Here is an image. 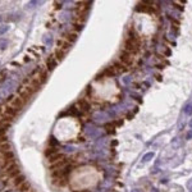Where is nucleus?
<instances>
[{"mask_svg": "<svg viewBox=\"0 0 192 192\" xmlns=\"http://www.w3.org/2000/svg\"><path fill=\"white\" fill-rule=\"evenodd\" d=\"M126 50L129 54L132 51H136L138 50V40L136 38V36H129L128 40L126 41Z\"/></svg>", "mask_w": 192, "mask_h": 192, "instance_id": "f257e3e1", "label": "nucleus"}, {"mask_svg": "<svg viewBox=\"0 0 192 192\" xmlns=\"http://www.w3.org/2000/svg\"><path fill=\"white\" fill-rule=\"evenodd\" d=\"M92 118H94V121L99 122V123H104L109 119V114L105 113V111H96V113H94V115H92Z\"/></svg>", "mask_w": 192, "mask_h": 192, "instance_id": "f03ea898", "label": "nucleus"}, {"mask_svg": "<svg viewBox=\"0 0 192 192\" xmlns=\"http://www.w3.org/2000/svg\"><path fill=\"white\" fill-rule=\"evenodd\" d=\"M86 133L88 136L94 137V138H97V137L101 136V131L99 128H96V127H94V126H87L86 127Z\"/></svg>", "mask_w": 192, "mask_h": 192, "instance_id": "7ed1b4c3", "label": "nucleus"}, {"mask_svg": "<svg viewBox=\"0 0 192 192\" xmlns=\"http://www.w3.org/2000/svg\"><path fill=\"white\" fill-rule=\"evenodd\" d=\"M154 156H155V154H154L152 151H151V152H147V154H145V155H144V157H142V163H149V161L151 160Z\"/></svg>", "mask_w": 192, "mask_h": 192, "instance_id": "20e7f679", "label": "nucleus"}, {"mask_svg": "<svg viewBox=\"0 0 192 192\" xmlns=\"http://www.w3.org/2000/svg\"><path fill=\"white\" fill-rule=\"evenodd\" d=\"M183 113L187 114V115H191L192 114V102H188V104H186V105H184Z\"/></svg>", "mask_w": 192, "mask_h": 192, "instance_id": "39448f33", "label": "nucleus"}, {"mask_svg": "<svg viewBox=\"0 0 192 192\" xmlns=\"http://www.w3.org/2000/svg\"><path fill=\"white\" fill-rule=\"evenodd\" d=\"M121 59L124 61V63H131V61H132V56H131L129 53H127V54H123L121 56Z\"/></svg>", "mask_w": 192, "mask_h": 192, "instance_id": "423d86ee", "label": "nucleus"}, {"mask_svg": "<svg viewBox=\"0 0 192 192\" xmlns=\"http://www.w3.org/2000/svg\"><path fill=\"white\" fill-rule=\"evenodd\" d=\"M123 83H126V84H129L131 82H132V77L131 76H126V77H123Z\"/></svg>", "mask_w": 192, "mask_h": 192, "instance_id": "0eeeda50", "label": "nucleus"}, {"mask_svg": "<svg viewBox=\"0 0 192 192\" xmlns=\"http://www.w3.org/2000/svg\"><path fill=\"white\" fill-rule=\"evenodd\" d=\"M79 105L82 106L81 109H83V110H88V108H90V105H88L87 102H84V101H81V102H79Z\"/></svg>", "mask_w": 192, "mask_h": 192, "instance_id": "6e6552de", "label": "nucleus"}, {"mask_svg": "<svg viewBox=\"0 0 192 192\" xmlns=\"http://www.w3.org/2000/svg\"><path fill=\"white\" fill-rule=\"evenodd\" d=\"M186 138H187V140H192V129H190V131L187 132Z\"/></svg>", "mask_w": 192, "mask_h": 192, "instance_id": "1a4fd4ad", "label": "nucleus"}, {"mask_svg": "<svg viewBox=\"0 0 192 192\" xmlns=\"http://www.w3.org/2000/svg\"><path fill=\"white\" fill-rule=\"evenodd\" d=\"M65 150H67V151H74V147H73V146H67V147H65Z\"/></svg>", "mask_w": 192, "mask_h": 192, "instance_id": "9d476101", "label": "nucleus"}, {"mask_svg": "<svg viewBox=\"0 0 192 192\" xmlns=\"http://www.w3.org/2000/svg\"><path fill=\"white\" fill-rule=\"evenodd\" d=\"M3 187H4V182H1V180H0V190H1Z\"/></svg>", "mask_w": 192, "mask_h": 192, "instance_id": "9b49d317", "label": "nucleus"}, {"mask_svg": "<svg viewBox=\"0 0 192 192\" xmlns=\"http://www.w3.org/2000/svg\"><path fill=\"white\" fill-rule=\"evenodd\" d=\"M187 186H188V187H191V186H192V180H188V183H187Z\"/></svg>", "mask_w": 192, "mask_h": 192, "instance_id": "f8f14e48", "label": "nucleus"}, {"mask_svg": "<svg viewBox=\"0 0 192 192\" xmlns=\"http://www.w3.org/2000/svg\"><path fill=\"white\" fill-rule=\"evenodd\" d=\"M131 192H141V191H140V190H137V188H134V190H132Z\"/></svg>", "mask_w": 192, "mask_h": 192, "instance_id": "ddd939ff", "label": "nucleus"}, {"mask_svg": "<svg viewBox=\"0 0 192 192\" xmlns=\"http://www.w3.org/2000/svg\"><path fill=\"white\" fill-rule=\"evenodd\" d=\"M151 192H157V190H156V188H152V190H151Z\"/></svg>", "mask_w": 192, "mask_h": 192, "instance_id": "4468645a", "label": "nucleus"}, {"mask_svg": "<svg viewBox=\"0 0 192 192\" xmlns=\"http://www.w3.org/2000/svg\"><path fill=\"white\" fill-rule=\"evenodd\" d=\"M190 127L192 128V118H191V121H190Z\"/></svg>", "mask_w": 192, "mask_h": 192, "instance_id": "2eb2a0df", "label": "nucleus"}, {"mask_svg": "<svg viewBox=\"0 0 192 192\" xmlns=\"http://www.w3.org/2000/svg\"><path fill=\"white\" fill-rule=\"evenodd\" d=\"M191 192H192V191H191Z\"/></svg>", "mask_w": 192, "mask_h": 192, "instance_id": "dca6fc26", "label": "nucleus"}]
</instances>
